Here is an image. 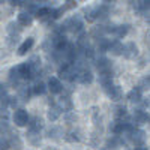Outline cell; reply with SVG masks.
Returning a JSON list of instances; mask_svg holds the SVG:
<instances>
[{"label": "cell", "instance_id": "ba28073f", "mask_svg": "<svg viewBox=\"0 0 150 150\" xmlns=\"http://www.w3.org/2000/svg\"><path fill=\"white\" fill-rule=\"evenodd\" d=\"M96 68L99 71V74H104V72H112V65L111 62L107 57H99L96 62Z\"/></svg>", "mask_w": 150, "mask_h": 150}, {"label": "cell", "instance_id": "e575fe53", "mask_svg": "<svg viewBox=\"0 0 150 150\" xmlns=\"http://www.w3.org/2000/svg\"><path fill=\"white\" fill-rule=\"evenodd\" d=\"M65 138H66V141H69V143H75V141H80V135H78V132L71 131V132H68V134L65 135Z\"/></svg>", "mask_w": 150, "mask_h": 150}, {"label": "cell", "instance_id": "d6a6232c", "mask_svg": "<svg viewBox=\"0 0 150 150\" xmlns=\"http://www.w3.org/2000/svg\"><path fill=\"white\" fill-rule=\"evenodd\" d=\"M92 35L96 38V39H101V38H104V35H105L104 26H95L93 30H92Z\"/></svg>", "mask_w": 150, "mask_h": 150}, {"label": "cell", "instance_id": "5b68a950", "mask_svg": "<svg viewBox=\"0 0 150 150\" xmlns=\"http://www.w3.org/2000/svg\"><path fill=\"white\" fill-rule=\"evenodd\" d=\"M128 138L135 144V147H140V146H143V143H144V140H146V134H144V131H141V129H134V131L128 135Z\"/></svg>", "mask_w": 150, "mask_h": 150}, {"label": "cell", "instance_id": "4dcf8cb0", "mask_svg": "<svg viewBox=\"0 0 150 150\" xmlns=\"http://www.w3.org/2000/svg\"><path fill=\"white\" fill-rule=\"evenodd\" d=\"M59 107L63 108V110L71 111V108H72V101H71V98H69V96H63V98H62V101H60V105H59Z\"/></svg>", "mask_w": 150, "mask_h": 150}, {"label": "cell", "instance_id": "8992f818", "mask_svg": "<svg viewBox=\"0 0 150 150\" xmlns=\"http://www.w3.org/2000/svg\"><path fill=\"white\" fill-rule=\"evenodd\" d=\"M15 69H17L20 80H33V74L27 63H20L18 66H15Z\"/></svg>", "mask_w": 150, "mask_h": 150}, {"label": "cell", "instance_id": "2e32d148", "mask_svg": "<svg viewBox=\"0 0 150 150\" xmlns=\"http://www.w3.org/2000/svg\"><path fill=\"white\" fill-rule=\"evenodd\" d=\"M87 47H89V35H87L86 32H81V33H78V39H77V48L80 50V51H83V50H86Z\"/></svg>", "mask_w": 150, "mask_h": 150}, {"label": "cell", "instance_id": "ffe728a7", "mask_svg": "<svg viewBox=\"0 0 150 150\" xmlns=\"http://www.w3.org/2000/svg\"><path fill=\"white\" fill-rule=\"evenodd\" d=\"M99 83H101L102 89L111 86L112 84V72H104V74H101V75H99Z\"/></svg>", "mask_w": 150, "mask_h": 150}, {"label": "cell", "instance_id": "f1b7e54d", "mask_svg": "<svg viewBox=\"0 0 150 150\" xmlns=\"http://www.w3.org/2000/svg\"><path fill=\"white\" fill-rule=\"evenodd\" d=\"M126 114H128L126 107H125V105H120V107H117V108H116L114 117H116V120H123V117H126Z\"/></svg>", "mask_w": 150, "mask_h": 150}, {"label": "cell", "instance_id": "7c38bea8", "mask_svg": "<svg viewBox=\"0 0 150 150\" xmlns=\"http://www.w3.org/2000/svg\"><path fill=\"white\" fill-rule=\"evenodd\" d=\"M27 125H29V131H33V132H41V129L44 128L42 119L38 117V116H35L33 119H30Z\"/></svg>", "mask_w": 150, "mask_h": 150}, {"label": "cell", "instance_id": "3957f363", "mask_svg": "<svg viewBox=\"0 0 150 150\" xmlns=\"http://www.w3.org/2000/svg\"><path fill=\"white\" fill-rule=\"evenodd\" d=\"M45 86H47V89L51 92V95H59V93L63 92V84H62V81L57 77H50V80Z\"/></svg>", "mask_w": 150, "mask_h": 150}, {"label": "cell", "instance_id": "7a4b0ae2", "mask_svg": "<svg viewBox=\"0 0 150 150\" xmlns=\"http://www.w3.org/2000/svg\"><path fill=\"white\" fill-rule=\"evenodd\" d=\"M30 117H29V112L24 110V108H18L15 110L14 112V123L17 125L18 128H24V126H27V123H29Z\"/></svg>", "mask_w": 150, "mask_h": 150}, {"label": "cell", "instance_id": "6da1fadb", "mask_svg": "<svg viewBox=\"0 0 150 150\" xmlns=\"http://www.w3.org/2000/svg\"><path fill=\"white\" fill-rule=\"evenodd\" d=\"M63 27H65V30L72 32V33H81V32H84V21L78 15H74L63 23Z\"/></svg>", "mask_w": 150, "mask_h": 150}, {"label": "cell", "instance_id": "f6af8a7d", "mask_svg": "<svg viewBox=\"0 0 150 150\" xmlns=\"http://www.w3.org/2000/svg\"><path fill=\"white\" fill-rule=\"evenodd\" d=\"M134 150H149L147 147H144V146H140V147H135Z\"/></svg>", "mask_w": 150, "mask_h": 150}, {"label": "cell", "instance_id": "ac0fdd59", "mask_svg": "<svg viewBox=\"0 0 150 150\" xmlns=\"http://www.w3.org/2000/svg\"><path fill=\"white\" fill-rule=\"evenodd\" d=\"M125 125H126V122H123V120H116V122H112V125L110 126V129H111V132L114 134L116 137H119V135L123 134Z\"/></svg>", "mask_w": 150, "mask_h": 150}, {"label": "cell", "instance_id": "ee69618b", "mask_svg": "<svg viewBox=\"0 0 150 150\" xmlns=\"http://www.w3.org/2000/svg\"><path fill=\"white\" fill-rule=\"evenodd\" d=\"M24 2H21V0H14V2H11V5L12 6H21Z\"/></svg>", "mask_w": 150, "mask_h": 150}, {"label": "cell", "instance_id": "f35d334b", "mask_svg": "<svg viewBox=\"0 0 150 150\" xmlns=\"http://www.w3.org/2000/svg\"><path fill=\"white\" fill-rule=\"evenodd\" d=\"M116 26H117V24H114V23H110V24H107V26H104V30H105V33H114V30H116Z\"/></svg>", "mask_w": 150, "mask_h": 150}, {"label": "cell", "instance_id": "52a82bcc", "mask_svg": "<svg viewBox=\"0 0 150 150\" xmlns=\"http://www.w3.org/2000/svg\"><path fill=\"white\" fill-rule=\"evenodd\" d=\"M132 120L135 125H144L149 122V112L144 111V110H135L134 114H132Z\"/></svg>", "mask_w": 150, "mask_h": 150}, {"label": "cell", "instance_id": "60d3db41", "mask_svg": "<svg viewBox=\"0 0 150 150\" xmlns=\"http://www.w3.org/2000/svg\"><path fill=\"white\" fill-rule=\"evenodd\" d=\"M149 84H150V80H149V77H146L141 80V84L138 86V89L143 92V89H149Z\"/></svg>", "mask_w": 150, "mask_h": 150}, {"label": "cell", "instance_id": "4316f807", "mask_svg": "<svg viewBox=\"0 0 150 150\" xmlns=\"http://www.w3.org/2000/svg\"><path fill=\"white\" fill-rule=\"evenodd\" d=\"M30 89H32V95H44L47 92V86H45V83L39 81V83H36L33 87H30Z\"/></svg>", "mask_w": 150, "mask_h": 150}, {"label": "cell", "instance_id": "277c9868", "mask_svg": "<svg viewBox=\"0 0 150 150\" xmlns=\"http://www.w3.org/2000/svg\"><path fill=\"white\" fill-rule=\"evenodd\" d=\"M104 92L107 93V96L111 99V101H120L122 96H123V92L120 89V86H116V84H111V86L105 87Z\"/></svg>", "mask_w": 150, "mask_h": 150}, {"label": "cell", "instance_id": "d590c367", "mask_svg": "<svg viewBox=\"0 0 150 150\" xmlns=\"http://www.w3.org/2000/svg\"><path fill=\"white\" fill-rule=\"evenodd\" d=\"M83 54H84V57H86L87 60H92V59L95 57V50L89 45L86 50H83Z\"/></svg>", "mask_w": 150, "mask_h": 150}, {"label": "cell", "instance_id": "e0dca14e", "mask_svg": "<svg viewBox=\"0 0 150 150\" xmlns=\"http://www.w3.org/2000/svg\"><path fill=\"white\" fill-rule=\"evenodd\" d=\"M47 116H48V119L51 120V122H56V120L62 116V108H60L59 105H51V107L48 108Z\"/></svg>", "mask_w": 150, "mask_h": 150}, {"label": "cell", "instance_id": "1f68e13d", "mask_svg": "<svg viewBox=\"0 0 150 150\" xmlns=\"http://www.w3.org/2000/svg\"><path fill=\"white\" fill-rule=\"evenodd\" d=\"M9 81H11V84H14V86H17V84L20 83V77H18L15 68H12V69L9 71Z\"/></svg>", "mask_w": 150, "mask_h": 150}, {"label": "cell", "instance_id": "9a60e30c", "mask_svg": "<svg viewBox=\"0 0 150 150\" xmlns=\"http://www.w3.org/2000/svg\"><path fill=\"white\" fill-rule=\"evenodd\" d=\"M33 45H35V39H33V38H27V39L24 41L20 47H18L17 51H18V54H20V56H24L27 51H30Z\"/></svg>", "mask_w": 150, "mask_h": 150}, {"label": "cell", "instance_id": "836d02e7", "mask_svg": "<svg viewBox=\"0 0 150 150\" xmlns=\"http://www.w3.org/2000/svg\"><path fill=\"white\" fill-rule=\"evenodd\" d=\"M84 17H86V20L87 21H95L96 20V9L95 8H89V9H86L84 11Z\"/></svg>", "mask_w": 150, "mask_h": 150}, {"label": "cell", "instance_id": "f546056e", "mask_svg": "<svg viewBox=\"0 0 150 150\" xmlns=\"http://www.w3.org/2000/svg\"><path fill=\"white\" fill-rule=\"evenodd\" d=\"M23 5H24V8H26L27 14H30V15H32V14H35V12L38 11V8H39L36 2H24Z\"/></svg>", "mask_w": 150, "mask_h": 150}, {"label": "cell", "instance_id": "d4e9b609", "mask_svg": "<svg viewBox=\"0 0 150 150\" xmlns=\"http://www.w3.org/2000/svg\"><path fill=\"white\" fill-rule=\"evenodd\" d=\"M6 32L11 35V36H15V35H18L20 32H21V26L18 23H15V21H11L9 24H8V27H6Z\"/></svg>", "mask_w": 150, "mask_h": 150}, {"label": "cell", "instance_id": "8d00e7d4", "mask_svg": "<svg viewBox=\"0 0 150 150\" xmlns=\"http://www.w3.org/2000/svg\"><path fill=\"white\" fill-rule=\"evenodd\" d=\"M65 120H66V123H75V122L78 120V117H77V114H75V112L68 111L66 114H65Z\"/></svg>", "mask_w": 150, "mask_h": 150}, {"label": "cell", "instance_id": "74e56055", "mask_svg": "<svg viewBox=\"0 0 150 150\" xmlns=\"http://www.w3.org/2000/svg\"><path fill=\"white\" fill-rule=\"evenodd\" d=\"M57 135H62V131L59 128H51L48 131V137H50V138H57Z\"/></svg>", "mask_w": 150, "mask_h": 150}, {"label": "cell", "instance_id": "484cf974", "mask_svg": "<svg viewBox=\"0 0 150 150\" xmlns=\"http://www.w3.org/2000/svg\"><path fill=\"white\" fill-rule=\"evenodd\" d=\"M32 95V89L27 86H20V89H18V96L23 99V101H29V98Z\"/></svg>", "mask_w": 150, "mask_h": 150}, {"label": "cell", "instance_id": "cb8c5ba5", "mask_svg": "<svg viewBox=\"0 0 150 150\" xmlns=\"http://www.w3.org/2000/svg\"><path fill=\"white\" fill-rule=\"evenodd\" d=\"M134 9H137L141 14H149V2L146 0H141V2H134Z\"/></svg>", "mask_w": 150, "mask_h": 150}, {"label": "cell", "instance_id": "30bf717a", "mask_svg": "<svg viewBox=\"0 0 150 150\" xmlns=\"http://www.w3.org/2000/svg\"><path fill=\"white\" fill-rule=\"evenodd\" d=\"M81 84H84V86H87V84H92L93 83V74H92V71L90 69H81L80 72H78V78H77Z\"/></svg>", "mask_w": 150, "mask_h": 150}, {"label": "cell", "instance_id": "ab89813d", "mask_svg": "<svg viewBox=\"0 0 150 150\" xmlns=\"http://www.w3.org/2000/svg\"><path fill=\"white\" fill-rule=\"evenodd\" d=\"M9 146V140L8 138H0V150H8Z\"/></svg>", "mask_w": 150, "mask_h": 150}, {"label": "cell", "instance_id": "5bb4252c", "mask_svg": "<svg viewBox=\"0 0 150 150\" xmlns=\"http://www.w3.org/2000/svg\"><path fill=\"white\" fill-rule=\"evenodd\" d=\"M21 27H27V26H32L33 23V17L27 12H20L18 14V21H17Z\"/></svg>", "mask_w": 150, "mask_h": 150}, {"label": "cell", "instance_id": "8fae6325", "mask_svg": "<svg viewBox=\"0 0 150 150\" xmlns=\"http://www.w3.org/2000/svg\"><path fill=\"white\" fill-rule=\"evenodd\" d=\"M126 98H128V101H129V102L137 104V102H141V99H143V93H141V90L138 89V87H134L132 90H129V92H128Z\"/></svg>", "mask_w": 150, "mask_h": 150}, {"label": "cell", "instance_id": "d6986e66", "mask_svg": "<svg viewBox=\"0 0 150 150\" xmlns=\"http://www.w3.org/2000/svg\"><path fill=\"white\" fill-rule=\"evenodd\" d=\"M50 14H51V8H48V6H39L38 11L35 12L36 18H39V20H50Z\"/></svg>", "mask_w": 150, "mask_h": 150}, {"label": "cell", "instance_id": "83f0119b", "mask_svg": "<svg viewBox=\"0 0 150 150\" xmlns=\"http://www.w3.org/2000/svg\"><path fill=\"white\" fill-rule=\"evenodd\" d=\"M110 42L107 38H101V39H98V50H99V53H107L108 51V47H110Z\"/></svg>", "mask_w": 150, "mask_h": 150}, {"label": "cell", "instance_id": "603a6c76", "mask_svg": "<svg viewBox=\"0 0 150 150\" xmlns=\"http://www.w3.org/2000/svg\"><path fill=\"white\" fill-rule=\"evenodd\" d=\"M27 140H29V143L33 144V146H39V144H41V134H39V132L29 131V132H27Z\"/></svg>", "mask_w": 150, "mask_h": 150}, {"label": "cell", "instance_id": "7402d4cb", "mask_svg": "<svg viewBox=\"0 0 150 150\" xmlns=\"http://www.w3.org/2000/svg\"><path fill=\"white\" fill-rule=\"evenodd\" d=\"M120 146H122V140H120V137H116V135H112L111 138L107 141V149L108 150H116Z\"/></svg>", "mask_w": 150, "mask_h": 150}, {"label": "cell", "instance_id": "44dd1931", "mask_svg": "<svg viewBox=\"0 0 150 150\" xmlns=\"http://www.w3.org/2000/svg\"><path fill=\"white\" fill-rule=\"evenodd\" d=\"M129 24H117L116 26V30H114V35H116V38H125L128 35V32H129Z\"/></svg>", "mask_w": 150, "mask_h": 150}, {"label": "cell", "instance_id": "9c48e42d", "mask_svg": "<svg viewBox=\"0 0 150 150\" xmlns=\"http://www.w3.org/2000/svg\"><path fill=\"white\" fill-rule=\"evenodd\" d=\"M123 56L126 59H135L138 56V47L135 42H129L123 47Z\"/></svg>", "mask_w": 150, "mask_h": 150}, {"label": "cell", "instance_id": "4fadbf2b", "mask_svg": "<svg viewBox=\"0 0 150 150\" xmlns=\"http://www.w3.org/2000/svg\"><path fill=\"white\" fill-rule=\"evenodd\" d=\"M123 44L120 42V41H112V42H110V47H108V51L112 54V56H122L123 54Z\"/></svg>", "mask_w": 150, "mask_h": 150}, {"label": "cell", "instance_id": "b9f144b4", "mask_svg": "<svg viewBox=\"0 0 150 150\" xmlns=\"http://www.w3.org/2000/svg\"><path fill=\"white\" fill-rule=\"evenodd\" d=\"M6 95H8V87H6V84L0 83V98H3V96H6Z\"/></svg>", "mask_w": 150, "mask_h": 150}, {"label": "cell", "instance_id": "7bdbcfd3", "mask_svg": "<svg viewBox=\"0 0 150 150\" xmlns=\"http://www.w3.org/2000/svg\"><path fill=\"white\" fill-rule=\"evenodd\" d=\"M17 99H18V98H15V96H9V107L15 108V107H17Z\"/></svg>", "mask_w": 150, "mask_h": 150}]
</instances>
